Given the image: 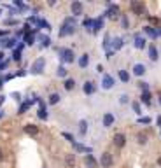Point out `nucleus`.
I'll return each mask as SVG.
<instances>
[{"label":"nucleus","mask_w":161,"mask_h":168,"mask_svg":"<svg viewBox=\"0 0 161 168\" xmlns=\"http://www.w3.org/2000/svg\"><path fill=\"white\" fill-rule=\"evenodd\" d=\"M74 27H76V21L74 18H67L63 21V27H61V32H60V35H65V33H74Z\"/></svg>","instance_id":"obj_1"},{"label":"nucleus","mask_w":161,"mask_h":168,"mask_svg":"<svg viewBox=\"0 0 161 168\" xmlns=\"http://www.w3.org/2000/svg\"><path fill=\"white\" fill-rule=\"evenodd\" d=\"M131 11H133L135 14H145V5L142 4V2H139V0H133V2H131Z\"/></svg>","instance_id":"obj_2"},{"label":"nucleus","mask_w":161,"mask_h":168,"mask_svg":"<svg viewBox=\"0 0 161 168\" xmlns=\"http://www.w3.org/2000/svg\"><path fill=\"white\" fill-rule=\"evenodd\" d=\"M100 163H102L103 168H109V166H110V165L114 163V159H112L110 152H103V154H102V161H100Z\"/></svg>","instance_id":"obj_3"},{"label":"nucleus","mask_w":161,"mask_h":168,"mask_svg":"<svg viewBox=\"0 0 161 168\" xmlns=\"http://www.w3.org/2000/svg\"><path fill=\"white\" fill-rule=\"evenodd\" d=\"M84 165L88 168H96V166H98V161H96L91 154H88V156H84Z\"/></svg>","instance_id":"obj_4"},{"label":"nucleus","mask_w":161,"mask_h":168,"mask_svg":"<svg viewBox=\"0 0 161 168\" xmlns=\"http://www.w3.org/2000/svg\"><path fill=\"white\" fill-rule=\"evenodd\" d=\"M70 9L74 12V16H79V14H82V4L80 2H72Z\"/></svg>","instance_id":"obj_5"},{"label":"nucleus","mask_w":161,"mask_h":168,"mask_svg":"<svg viewBox=\"0 0 161 168\" xmlns=\"http://www.w3.org/2000/svg\"><path fill=\"white\" fill-rule=\"evenodd\" d=\"M61 54H63L61 58H63V60H65L67 63H72V62H74V53H72V49H63Z\"/></svg>","instance_id":"obj_6"},{"label":"nucleus","mask_w":161,"mask_h":168,"mask_svg":"<svg viewBox=\"0 0 161 168\" xmlns=\"http://www.w3.org/2000/svg\"><path fill=\"white\" fill-rule=\"evenodd\" d=\"M114 144H116L117 147H124V144H126V137L123 135V133H117L116 137H114Z\"/></svg>","instance_id":"obj_7"},{"label":"nucleus","mask_w":161,"mask_h":168,"mask_svg":"<svg viewBox=\"0 0 161 168\" xmlns=\"http://www.w3.org/2000/svg\"><path fill=\"white\" fill-rule=\"evenodd\" d=\"M44 58H40V60H37V62L35 63H33V67H32V70H33V72H40V70H42V68H44Z\"/></svg>","instance_id":"obj_8"},{"label":"nucleus","mask_w":161,"mask_h":168,"mask_svg":"<svg viewBox=\"0 0 161 168\" xmlns=\"http://www.w3.org/2000/svg\"><path fill=\"white\" fill-rule=\"evenodd\" d=\"M25 133H28V135H32V137H33V135H37V133H39V128H37V126H33V124H27V126H25Z\"/></svg>","instance_id":"obj_9"},{"label":"nucleus","mask_w":161,"mask_h":168,"mask_svg":"<svg viewBox=\"0 0 161 168\" xmlns=\"http://www.w3.org/2000/svg\"><path fill=\"white\" fill-rule=\"evenodd\" d=\"M112 86H114V79H112L110 75H103V88L109 89V88H112Z\"/></svg>","instance_id":"obj_10"},{"label":"nucleus","mask_w":161,"mask_h":168,"mask_svg":"<svg viewBox=\"0 0 161 168\" xmlns=\"http://www.w3.org/2000/svg\"><path fill=\"white\" fill-rule=\"evenodd\" d=\"M133 74L135 75H144V74H145V67L140 65V63H137V65L133 67Z\"/></svg>","instance_id":"obj_11"},{"label":"nucleus","mask_w":161,"mask_h":168,"mask_svg":"<svg viewBox=\"0 0 161 168\" xmlns=\"http://www.w3.org/2000/svg\"><path fill=\"white\" fill-rule=\"evenodd\" d=\"M112 123H114V116H112V114H105V116H103V126H107V128H109Z\"/></svg>","instance_id":"obj_12"},{"label":"nucleus","mask_w":161,"mask_h":168,"mask_svg":"<svg viewBox=\"0 0 161 168\" xmlns=\"http://www.w3.org/2000/svg\"><path fill=\"white\" fill-rule=\"evenodd\" d=\"M149 58H151L152 62H156V60H158V51H156V47H154V46H151V47H149Z\"/></svg>","instance_id":"obj_13"},{"label":"nucleus","mask_w":161,"mask_h":168,"mask_svg":"<svg viewBox=\"0 0 161 168\" xmlns=\"http://www.w3.org/2000/svg\"><path fill=\"white\" fill-rule=\"evenodd\" d=\"M86 131H88V123H86V121L82 119V121L79 123V133H80V135H84Z\"/></svg>","instance_id":"obj_14"},{"label":"nucleus","mask_w":161,"mask_h":168,"mask_svg":"<svg viewBox=\"0 0 161 168\" xmlns=\"http://www.w3.org/2000/svg\"><path fill=\"white\" fill-rule=\"evenodd\" d=\"M88 63H90V56H88V54H82L80 60H79V65L80 67H88Z\"/></svg>","instance_id":"obj_15"},{"label":"nucleus","mask_w":161,"mask_h":168,"mask_svg":"<svg viewBox=\"0 0 161 168\" xmlns=\"http://www.w3.org/2000/svg\"><path fill=\"white\" fill-rule=\"evenodd\" d=\"M93 89H95L93 88V82H86L84 84V93L86 95H91V93H93Z\"/></svg>","instance_id":"obj_16"},{"label":"nucleus","mask_w":161,"mask_h":168,"mask_svg":"<svg viewBox=\"0 0 161 168\" xmlns=\"http://www.w3.org/2000/svg\"><path fill=\"white\" fill-rule=\"evenodd\" d=\"M142 102L147 103V105L151 103V93H149V91H144V93H142Z\"/></svg>","instance_id":"obj_17"},{"label":"nucleus","mask_w":161,"mask_h":168,"mask_svg":"<svg viewBox=\"0 0 161 168\" xmlns=\"http://www.w3.org/2000/svg\"><path fill=\"white\" fill-rule=\"evenodd\" d=\"M137 140H139V144H145V142H147V135H145V133H139V135H137Z\"/></svg>","instance_id":"obj_18"},{"label":"nucleus","mask_w":161,"mask_h":168,"mask_svg":"<svg viewBox=\"0 0 161 168\" xmlns=\"http://www.w3.org/2000/svg\"><path fill=\"white\" fill-rule=\"evenodd\" d=\"M119 77H121V81H124V82L130 81V75H128V72H126V70H119Z\"/></svg>","instance_id":"obj_19"},{"label":"nucleus","mask_w":161,"mask_h":168,"mask_svg":"<svg viewBox=\"0 0 161 168\" xmlns=\"http://www.w3.org/2000/svg\"><path fill=\"white\" fill-rule=\"evenodd\" d=\"M63 86H65V89H72L74 86H76V82H74V79H67Z\"/></svg>","instance_id":"obj_20"},{"label":"nucleus","mask_w":161,"mask_h":168,"mask_svg":"<svg viewBox=\"0 0 161 168\" xmlns=\"http://www.w3.org/2000/svg\"><path fill=\"white\" fill-rule=\"evenodd\" d=\"M60 102V95L58 93H53L49 96V103H58Z\"/></svg>","instance_id":"obj_21"},{"label":"nucleus","mask_w":161,"mask_h":168,"mask_svg":"<svg viewBox=\"0 0 161 168\" xmlns=\"http://www.w3.org/2000/svg\"><path fill=\"white\" fill-rule=\"evenodd\" d=\"M76 146V149L77 151H84V152H91V149L90 147H84V146H80V144H74Z\"/></svg>","instance_id":"obj_22"},{"label":"nucleus","mask_w":161,"mask_h":168,"mask_svg":"<svg viewBox=\"0 0 161 168\" xmlns=\"http://www.w3.org/2000/svg\"><path fill=\"white\" fill-rule=\"evenodd\" d=\"M100 27H102V19H96V21H95V25H93V32H95V33L100 30Z\"/></svg>","instance_id":"obj_23"},{"label":"nucleus","mask_w":161,"mask_h":168,"mask_svg":"<svg viewBox=\"0 0 161 168\" xmlns=\"http://www.w3.org/2000/svg\"><path fill=\"white\" fill-rule=\"evenodd\" d=\"M135 47H139V49H142L144 47V39H135Z\"/></svg>","instance_id":"obj_24"},{"label":"nucleus","mask_w":161,"mask_h":168,"mask_svg":"<svg viewBox=\"0 0 161 168\" xmlns=\"http://www.w3.org/2000/svg\"><path fill=\"white\" fill-rule=\"evenodd\" d=\"M39 39L42 40V44H44V46H49V42H51V40L47 39V37H44V35H39Z\"/></svg>","instance_id":"obj_25"},{"label":"nucleus","mask_w":161,"mask_h":168,"mask_svg":"<svg viewBox=\"0 0 161 168\" xmlns=\"http://www.w3.org/2000/svg\"><path fill=\"white\" fill-rule=\"evenodd\" d=\"M5 46H7V47H12V46H14V39H9V40H5Z\"/></svg>","instance_id":"obj_26"},{"label":"nucleus","mask_w":161,"mask_h":168,"mask_svg":"<svg viewBox=\"0 0 161 168\" xmlns=\"http://www.w3.org/2000/svg\"><path fill=\"white\" fill-rule=\"evenodd\" d=\"M67 163L70 165V166H72V165H74V156H72V154H70V156H68V158H67Z\"/></svg>","instance_id":"obj_27"},{"label":"nucleus","mask_w":161,"mask_h":168,"mask_svg":"<svg viewBox=\"0 0 161 168\" xmlns=\"http://www.w3.org/2000/svg\"><path fill=\"white\" fill-rule=\"evenodd\" d=\"M63 137L67 138V140H72V142H74V137H72L70 133H63Z\"/></svg>","instance_id":"obj_28"},{"label":"nucleus","mask_w":161,"mask_h":168,"mask_svg":"<svg viewBox=\"0 0 161 168\" xmlns=\"http://www.w3.org/2000/svg\"><path fill=\"white\" fill-rule=\"evenodd\" d=\"M145 32H147V33H151L152 37H156V32L152 30V28H145Z\"/></svg>","instance_id":"obj_29"},{"label":"nucleus","mask_w":161,"mask_h":168,"mask_svg":"<svg viewBox=\"0 0 161 168\" xmlns=\"http://www.w3.org/2000/svg\"><path fill=\"white\" fill-rule=\"evenodd\" d=\"M133 111L137 112V114L140 112V105H139V103H133Z\"/></svg>","instance_id":"obj_30"},{"label":"nucleus","mask_w":161,"mask_h":168,"mask_svg":"<svg viewBox=\"0 0 161 168\" xmlns=\"http://www.w3.org/2000/svg\"><path fill=\"white\" fill-rule=\"evenodd\" d=\"M39 116L42 117V119H46V111H44V109H40V111H39Z\"/></svg>","instance_id":"obj_31"},{"label":"nucleus","mask_w":161,"mask_h":168,"mask_svg":"<svg viewBox=\"0 0 161 168\" xmlns=\"http://www.w3.org/2000/svg\"><path fill=\"white\" fill-rule=\"evenodd\" d=\"M27 40H28V44H33V35H27Z\"/></svg>","instance_id":"obj_32"},{"label":"nucleus","mask_w":161,"mask_h":168,"mask_svg":"<svg viewBox=\"0 0 161 168\" xmlns=\"http://www.w3.org/2000/svg\"><path fill=\"white\" fill-rule=\"evenodd\" d=\"M119 100H121V103H126V102H128V96H126V95H123Z\"/></svg>","instance_id":"obj_33"},{"label":"nucleus","mask_w":161,"mask_h":168,"mask_svg":"<svg viewBox=\"0 0 161 168\" xmlns=\"http://www.w3.org/2000/svg\"><path fill=\"white\" fill-rule=\"evenodd\" d=\"M58 75H65V68H63V67H60V68H58Z\"/></svg>","instance_id":"obj_34"},{"label":"nucleus","mask_w":161,"mask_h":168,"mask_svg":"<svg viewBox=\"0 0 161 168\" xmlns=\"http://www.w3.org/2000/svg\"><path fill=\"white\" fill-rule=\"evenodd\" d=\"M14 60H16V62L19 60V51H16V53H14Z\"/></svg>","instance_id":"obj_35"},{"label":"nucleus","mask_w":161,"mask_h":168,"mask_svg":"<svg viewBox=\"0 0 161 168\" xmlns=\"http://www.w3.org/2000/svg\"><path fill=\"white\" fill-rule=\"evenodd\" d=\"M158 165H159V166H161V158H159V159H158Z\"/></svg>","instance_id":"obj_36"},{"label":"nucleus","mask_w":161,"mask_h":168,"mask_svg":"<svg viewBox=\"0 0 161 168\" xmlns=\"http://www.w3.org/2000/svg\"><path fill=\"white\" fill-rule=\"evenodd\" d=\"M0 159H2V149H0Z\"/></svg>","instance_id":"obj_37"},{"label":"nucleus","mask_w":161,"mask_h":168,"mask_svg":"<svg viewBox=\"0 0 161 168\" xmlns=\"http://www.w3.org/2000/svg\"><path fill=\"white\" fill-rule=\"evenodd\" d=\"M159 103H161V96H159Z\"/></svg>","instance_id":"obj_38"}]
</instances>
